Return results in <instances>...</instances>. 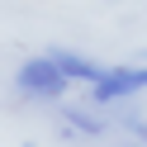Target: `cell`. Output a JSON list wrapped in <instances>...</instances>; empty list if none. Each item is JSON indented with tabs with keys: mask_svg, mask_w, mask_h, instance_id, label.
I'll return each mask as SVG.
<instances>
[{
	"mask_svg": "<svg viewBox=\"0 0 147 147\" xmlns=\"http://www.w3.org/2000/svg\"><path fill=\"white\" fill-rule=\"evenodd\" d=\"M67 71L57 67V57L52 52H43V57H29L19 71H14V86H19L24 100H62L67 95Z\"/></svg>",
	"mask_w": 147,
	"mask_h": 147,
	"instance_id": "cell-1",
	"label": "cell"
},
{
	"mask_svg": "<svg viewBox=\"0 0 147 147\" xmlns=\"http://www.w3.org/2000/svg\"><path fill=\"white\" fill-rule=\"evenodd\" d=\"M138 90H147V67H105L90 86V105H123Z\"/></svg>",
	"mask_w": 147,
	"mask_h": 147,
	"instance_id": "cell-2",
	"label": "cell"
},
{
	"mask_svg": "<svg viewBox=\"0 0 147 147\" xmlns=\"http://www.w3.org/2000/svg\"><path fill=\"white\" fill-rule=\"evenodd\" d=\"M62 128H67V133H76V138H100L109 123H105L100 114H90L86 105H62Z\"/></svg>",
	"mask_w": 147,
	"mask_h": 147,
	"instance_id": "cell-3",
	"label": "cell"
},
{
	"mask_svg": "<svg viewBox=\"0 0 147 147\" xmlns=\"http://www.w3.org/2000/svg\"><path fill=\"white\" fill-rule=\"evenodd\" d=\"M52 57H57V67L67 71L71 81H86V86H95L100 81V62H90V57H81V52H71V48H52Z\"/></svg>",
	"mask_w": 147,
	"mask_h": 147,
	"instance_id": "cell-4",
	"label": "cell"
},
{
	"mask_svg": "<svg viewBox=\"0 0 147 147\" xmlns=\"http://www.w3.org/2000/svg\"><path fill=\"white\" fill-rule=\"evenodd\" d=\"M123 128L138 138V142H147V114H123Z\"/></svg>",
	"mask_w": 147,
	"mask_h": 147,
	"instance_id": "cell-5",
	"label": "cell"
},
{
	"mask_svg": "<svg viewBox=\"0 0 147 147\" xmlns=\"http://www.w3.org/2000/svg\"><path fill=\"white\" fill-rule=\"evenodd\" d=\"M138 147H147V142H138Z\"/></svg>",
	"mask_w": 147,
	"mask_h": 147,
	"instance_id": "cell-6",
	"label": "cell"
}]
</instances>
